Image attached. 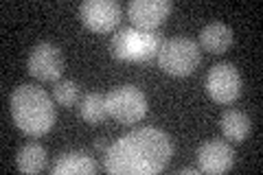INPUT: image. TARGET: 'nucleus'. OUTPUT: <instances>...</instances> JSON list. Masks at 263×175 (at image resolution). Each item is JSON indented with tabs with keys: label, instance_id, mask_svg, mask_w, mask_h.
Listing matches in <instances>:
<instances>
[{
	"label": "nucleus",
	"instance_id": "obj_1",
	"mask_svg": "<svg viewBox=\"0 0 263 175\" xmlns=\"http://www.w3.org/2000/svg\"><path fill=\"white\" fill-rule=\"evenodd\" d=\"M174 145L156 127L132 129L105 149L103 166L114 175H154L169 164Z\"/></svg>",
	"mask_w": 263,
	"mask_h": 175
},
{
	"label": "nucleus",
	"instance_id": "obj_2",
	"mask_svg": "<svg viewBox=\"0 0 263 175\" xmlns=\"http://www.w3.org/2000/svg\"><path fill=\"white\" fill-rule=\"evenodd\" d=\"M11 119L29 136H42L55 123V105L44 88L18 86L11 92Z\"/></svg>",
	"mask_w": 263,
	"mask_h": 175
},
{
	"label": "nucleus",
	"instance_id": "obj_3",
	"mask_svg": "<svg viewBox=\"0 0 263 175\" xmlns=\"http://www.w3.org/2000/svg\"><path fill=\"white\" fill-rule=\"evenodd\" d=\"M162 42L164 40L158 31L127 27L114 33L112 55L123 62H149L152 57H158Z\"/></svg>",
	"mask_w": 263,
	"mask_h": 175
},
{
	"label": "nucleus",
	"instance_id": "obj_4",
	"mask_svg": "<svg viewBox=\"0 0 263 175\" xmlns=\"http://www.w3.org/2000/svg\"><path fill=\"white\" fill-rule=\"evenodd\" d=\"M158 64L167 74L186 77L200 64V46L189 37H171L164 40L158 51Z\"/></svg>",
	"mask_w": 263,
	"mask_h": 175
},
{
	"label": "nucleus",
	"instance_id": "obj_5",
	"mask_svg": "<svg viewBox=\"0 0 263 175\" xmlns=\"http://www.w3.org/2000/svg\"><path fill=\"white\" fill-rule=\"evenodd\" d=\"M108 114L123 125H134L147 114V99L134 86H121L105 94Z\"/></svg>",
	"mask_w": 263,
	"mask_h": 175
},
{
	"label": "nucleus",
	"instance_id": "obj_6",
	"mask_svg": "<svg viewBox=\"0 0 263 175\" xmlns=\"http://www.w3.org/2000/svg\"><path fill=\"white\" fill-rule=\"evenodd\" d=\"M206 92L217 103H233L241 94V74L233 64H217L206 74Z\"/></svg>",
	"mask_w": 263,
	"mask_h": 175
},
{
	"label": "nucleus",
	"instance_id": "obj_7",
	"mask_svg": "<svg viewBox=\"0 0 263 175\" xmlns=\"http://www.w3.org/2000/svg\"><path fill=\"white\" fill-rule=\"evenodd\" d=\"M27 68L40 81H57L64 70V55L51 42H42L29 53Z\"/></svg>",
	"mask_w": 263,
	"mask_h": 175
},
{
	"label": "nucleus",
	"instance_id": "obj_8",
	"mask_svg": "<svg viewBox=\"0 0 263 175\" xmlns=\"http://www.w3.org/2000/svg\"><path fill=\"white\" fill-rule=\"evenodd\" d=\"M79 15L88 29L108 33L121 22V5L114 0H86L79 7Z\"/></svg>",
	"mask_w": 263,
	"mask_h": 175
},
{
	"label": "nucleus",
	"instance_id": "obj_9",
	"mask_svg": "<svg viewBox=\"0 0 263 175\" xmlns=\"http://www.w3.org/2000/svg\"><path fill=\"white\" fill-rule=\"evenodd\" d=\"M233 164L235 151L224 140H209L197 149V166L202 173H224Z\"/></svg>",
	"mask_w": 263,
	"mask_h": 175
},
{
	"label": "nucleus",
	"instance_id": "obj_10",
	"mask_svg": "<svg viewBox=\"0 0 263 175\" xmlns=\"http://www.w3.org/2000/svg\"><path fill=\"white\" fill-rule=\"evenodd\" d=\"M171 13V0H132L127 7V15L136 29L154 31L158 24Z\"/></svg>",
	"mask_w": 263,
	"mask_h": 175
},
{
	"label": "nucleus",
	"instance_id": "obj_11",
	"mask_svg": "<svg viewBox=\"0 0 263 175\" xmlns=\"http://www.w3.org/2000/svg\"><path fill=\"white\" fill-rule=\"evenodd\" d=\"M97 171V162L86 151H66L57 158L51 173L53 175H90Z\"/></svg>",
	"mask_w": 263,
	"mask_h": 175
},
{
	"label": "nucleus",
	"instance_id": "obj_12",
	"mask_svg": "<svg viewBox=\"0 0 263 175\" xmlns=\"http://www.w3.org/2000/svg\"><path fill=\"white\" fill-rule=\"evenodd\" d=\"M200 42L202 46L206 48L209 53L213 55H221L226 53L230 44H233V29L224 22H211L202 29L200 33Z\"/></svg>",
	"mask_w": 263,
	"mask_h": 175
},
{
	"label": "nucleus",
	"instance_id": "obj_13",
	"mask_svg": "<svg viewBox=\"0 0 263 175\" xmlns=\"http://www.w3.org/2000/svg\"><path fill=\"white\" fill-rule=\"evenodd\" d=\"M221 131L233 143H243L250 134V119L241 110H228L221 114Z\"/></svg>",
	"mask_w": 263,
	"mask_h": 175
},
{
	"label": "nucleus",
	"instance_id": "obj_14",
	"mask_svg": "<svg viewBox=\"0 0 263 175\" xmlns=\"http://www.w3.org/2000/svg\"><path fill=\"white\" fill-rule=\"evenodd\" d=\"M15 160H18V169L22 173H40V171H44L46 160H48V153H46L44 145H40V143H27V145L20 147L18 158H15Z\"/></svg>",
	"mask_w": 263,
	"mask_h": 175
},
{
	"label": "nucleus",
	"instance_id": "obj_15",
	"mask_svg": "<svg viewBox=\"0 0 263 175\" xmlns=\"http://www.w3.org/2000/svg\"><path fill=\"white\" fill-rule=\"evenodd\" d=\"M79 112H81V119L90 125H99L105 121L108 114V103H105V94L101 92H88L79 103Z\"/></svg>",
	"mask_w": 263,
	"mask_h": 175
},
{
	"label": "nucleus",
	"instance_id": "obj_16",
	"mask_svg": "<svg viewBox=\"0 0 263 175\" xmlns=\"http://www.w3.org/2000/svg\"><path fill=\"white\" fill-rule=\"evenodd\" d=\"M53 96L62 107H72V105H77V101H79V86L75 81H70V79L60 81L55 86V90H53Z\"/></svg>",
	"mask_w": 263,
	"mask_h": 175
},
{
	"label": "nucleus",
	"instance_id": "obj_17",
	"mask_svg": "<svg viewBox=\"0 0 263 175\" xmlns=\"http://www.w3.org/2000/svg\"><path fill=\"white\" fill-rule=\"evenodd\" d=\"M195 173H202L200 166H186V169H180L178 175H195Z\"/></svg>",
	"mask_w": 263,
	"mask_h": 175
},
{
	"label": "nucleus",
	"instance_id": "obj_18",
	"mask_svg": "<svg viewBox=\"0 0 263 175\" xmlns=\"http://www.w3.org/2000/svg\"><path fill=\"white\" fill-rule=\"evenodd\" d=\"M95 147H97V149H108L110 145L105 143V138H97V140H95Z\"/></svg>",
	"mask_w": 263,
	"mask_h": 175
}]
</instances>
